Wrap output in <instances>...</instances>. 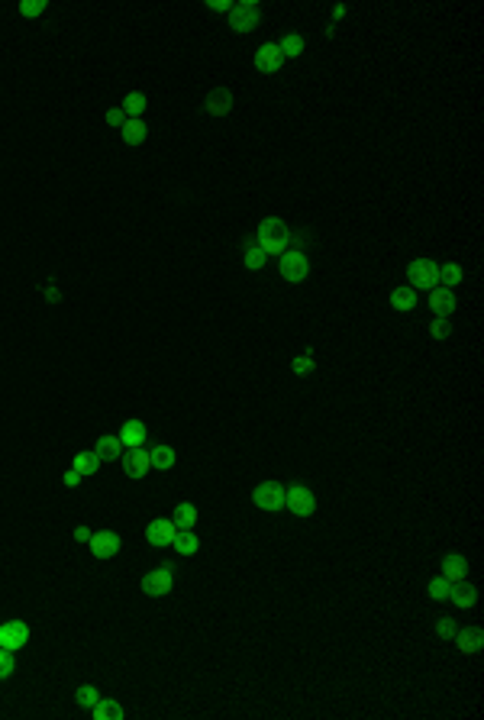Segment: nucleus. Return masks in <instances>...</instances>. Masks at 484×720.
I'll use <instances>...</instances> for the list:
<instances>
[{
    "label": "nucleus",
    "mask_w": 484,
    "mask_h": 720,
    "mask_svg": "<svg viewBox=\"0 0 484 720\" xmlns=\"http://www.w3.org/2000/svg\"><path fill=\"white\" fill-rule=\"evenodd\" d=\"M255 243L265 255H284L291 245V230L284 226V220L268 217L259 223V233H255Z\"/></svg>",
    "instance_id": "1"
},
{
    "label": "nucleus",
    "mask_w": 484,
    "mask_h": 720,
    "mask_svg": "<svg viewBox=\"0 0 484 720\" xmlns=\"http://www.w3.org/2000/svg\"><path fill=\"white\" fill-rule=\"evenodd\" d=\"M175 585V562H161L158 568L142 575V595L149 598H165Z\"/></svg>",
    "instance_id": "2"
},
{
    "label": "nucleus",
    "mask_w": 484,
    "mask_h": 720,
    "mask_svg": "<svg viewBox=\"0 0 484 720\" xmlns=\"http://www.w3.org/2000/svg\"><path fill=\"white\" fill-rule=\"evenodd\" d=\"M259 23H262V10L255 7L252 0H239V4H232V10H230L232 33H252Z\"/></svg>",
    "instance_id": "3"
},
{
    "label": "nucleus",
    "mask_w": 484,
    "mask_h": 720,
    "mask_svg": "<svg viewBox=\"0 0 484 720\" xmlns=\"http://www.w3.org/2000/svg\"><path fill=\"white\" fill-rule=\"evenodd\" d=\"M407 278L414 287L433 291V287H439V265H436L433 259H414L407 265Z\"/></svg>",
    "instance_id": "4"
},
{
    "label": "nucleus",
    "mask_w": 484,
    "mask_h": 720,
    "mask_svg": "<svg viewBox=\"0 0 484 720\" xmlns=\"http://www.w3.org/2000/svg\"><path fill=\"white\" fill-rule=\"evenodd\" d=\"M284 504H288V511L294 514V517H310V514L316 511L313 491L303 488V485H291V488H284Z\"/></svg>",
    "instance_id": "5"
},
{
    "label": "nucleus",
    "mask_w": 484,
    "mask_h": 720,
    "mask_svg": "<svg viewBox=\"0 0 484 720\" xmlns=\"http://www.w3.org/2000/svg\"><path fill=\"white\" fill-rule=\"evenodd\" d=\"M252 501H255V507H262V511H281V507H284V485L262 482L259 488L252 491Z\"/></svg>",
    "instance_id": "6"
},
{
    "label": "nucleus",
    "mask_w": 484,
    "mask_h": 720,
    "mask_svg": "<svg viewBox=\"0 0 484 720\" xmlns=\"http://www.w3.org/2000/svg\"><path fill=\"white\" fill-rule=\"evenodd\" d=\"M178 536V524L171 517H161V520H152L146 526V539L152 549H161V546H171Z\"/></svg>",
    "instance_id": "7"
},
{
    "label": "nucleus",
    "mask_w": 484,
    "mask_h": 720,
    "mask_svg": "<svg viewBox=\"0 0 484 720\" xmlns=\"http://www.w3.org/2000/svg\"><path fill=\"white\" fill-rule=\"evenodd\" d=\"M29 643V627L23 620H7L0 627V650L7 652H16Z\"/></svg>",
    "instance_id": "8"
},
{
    "label": "nucleus",
    "mask_w": 484,
    "mask_h": 720,
    "mask_svg": "<svg viewBox=\"0 0 484 720\" xmlns=\"http://www.w3.org/2000/svg\"><path fill=\"white\" fill-rule=\"evenodd\" d=\"M281 275H284V278L288 281H303L310 275V259L307 255H303V252H284V259H281Z\"/></svg>",
    "instance_id": "9"
},
{
    "label": "nucleus",
    "mask_w": 484,
    "mask_h": 720,
    "mask_svg": "<svg viewBox=\"0 0 484 720\" xmlns=\"http://www.w3.org/2000/svg\"><path fill=\"white\" fill-rule=\"evenodd\" d=\"M91 553L94 559H113L119 553V533L113 530H100L91 536Z\"/></svg>",
    "instance_id": "10"
},
{
    "label": "nucleus",
    "mask_w": 484,
    "mask_h": 720,
    "mask_svg": "<svg viewBox=\"0 0 484 720\" xmlns=\"http://www.w3.org/2000/svg\"><path fill=\"white\" fill-rule=\"evenodd\" d=\"M152 469V452L149 449H129L127 455H123V472H127L129 478H142L146 472Z\"/></svg>",
    "instance_id": "11"
},
{
    "label": "nucleus",
    "mask_w": 484,
    "mask_h": 720,
    "mask_svg": "<svg viewBox=\"0 0 484 720\" xmlns=\"http://www.w3.org/2000/svg\"><path fill=\"white\" fill-rule=\"evenodd\" d=\"M232 110V91L230 88H213L207 94V104H204V113L207 117H226Z\"/></svg>",
    "instance_id": "12"
},
{
    "label": "nucleus",
    "mask_w": 484,
    "mask_h": 720,
    "mask_svg": "<svg viewBox=\"0 0 484 720\" xmlns=\"http://www.w3.org/2000/svg\"><path fill=\"white\" fill-rule=\"evenodd\" d=\"M281 62H284V55H281L278 42H268V46H262V49L255 52V68L265 71V75H274V71L281 68Z\"/></svg>",
    "instance_id": "13"
},
{
    "label": "nucleus",
    "mask_w": 484,
    "mask_h": 720,
    "mask_svg": "<svg viewBox=\"0 0 484 720\" xmlns=\"http://www.w3.org/2000/svg\"><path fill=\"white\" fill-rule=\"evenodd\" d=\"M442 578H449L452 585L468 578V562H465V556H458V553L446 556V559H442Z\"/></svg>",
    "instance_id": "14"
},
{
    "label": "nucleus",
    "mask_w": 484,
    "mask_h": 720,
    "mask_svg": "<svg viewBox=\"0 0 484 720\" xmlns=\"http://www.w3.org/2000/svg\"><path fill=\"white\" fill-rule=\"evenodd\" d=\"M119 443L129 449H139L142 443H146V423H142V420H127V423L119 427Z\"/></svg>",
    "instance_id": "15"
},
{
    "label": "nucleus",
    "mask_w": 484,
    "mask_h": 720,
    "mask_svg": "<svg viewBox=\"0 0 484 720\" xmlns=\"http://www.w3.org/2000/svg\"><path fill=\"white\" fill-rule=\"evenodd\" d=\"M456 637H458V652H462V656H475V652L484 646V630L481 627H465L462 633H456Z\"/></svg>",
    "instance_id": "16"
},
{
    "label": "nucleus",
    "mask_w": 484,
    "mask_h": 720,
    "mask_svg": "<svg viewBox=\"0 0 484 720\" xmlns=\"http://www.w3.org/2000/svg\"><path fill=\"white\" fill-rule=\"evenodd\" d=\"M429 304H433L436 317H449L456 310V294H452V287H433L429 291Z\"/></svg>",
    "instance_id": "17"
},
{
    "label": "nucleus",
    "mask_w": 484,
    "mask_h": 720,
    "mask_svg": "<svg viewBox=\"0 0 484 720\" xmlns=\"http://www.w3.org/2000/svg\"><path fill=\"white\" fill-rule=\"evenodd\" d=\"M94 720H123V704L113 698H100L97 704L91 707Z\"/></svg>",
    "instance_id": "18"
},
{
    "label": "nucleus",
    "mask_w": 484,
    "mask_h": 720,
    "mask_svg": "<svg viewBox=\"0 0 484 720\" xmlns=\"http://www.w3.org/2000/svg\"><path fill=\"white\" fill-rule=\"evenodd\" d=\"M119 129H123V142H127V146L146 142V123H142L139 117H127V123L119 126Z\"/></svg>",
    "instance_id": "19"
},
{
    "label": "nucleus",
    "mask_w": 484,
    "mask_h": 720,
    "mask_svg": "<svg viewBox=\"0 0 484 720\" xmlns=\"http://www.w3.org/2000/svg\"><path fill=\"white\" fill-rule=\"evenodd\" d=\"M94 452H97L100 462H113V459H119V452H123V443H119V436H100L97 446H94Z\"/></svg>",
    "instance_id": "20"
},
{
    "label": "nucleus",
    "mask_w": 484,
    "mask_h": 720,
    "mask_svg": "<svg viewBox=\"0 0 484 720\" xmlns=\"http://www.w3.org/2000/svg\"><path fill=\"white\" fill-rule=\"evenodd\" d=\"M100 465H104V462L97 459V452H77V455H75V462H71V469H75L81 478L97 475V469H100Z\"/></svg>",
    "instance_id": "21"
},
{
    "label": "nucleus",
    "mask_w": 484,
    "mask_h": 720,
    "mask_svg": "<svg viewBox=\"0 0 484 720\" xmlns=\"http://www.w3.org/2000/svg\"><path fill=\"white\" fill-rule=\"evenodd\" d=\"M171 520L178 524V530H194L197 526V507L194 504H188V501H181L175 507V514H171Z\"/></svg>",
    "instance_id": "22"
},
{
    "label": "nucleus",
    "mask_w": 484,
    "mask_h": 720,
    "mask_svg": "<svg viewBox=\"0 0 484 720\" xmlns=\"http://www.w3.org/2000/svg\"><path fill=\"white\" fill-rule=\"evenodd\" d=\"M449 601H452V604H458V608H471V604L478 601V588H475V585H468V581H458V588H452Z\"/></svg>",
    "instance_id": "23"
},
{
    "label": "nucleus",
    "mask_w": 484,
    "mask_h": 720,
    "mask_svg": "<svg viewBox=\"0 0 484 720\" xmlns=\"http://www.w3.org/2000/svg\"><path fill=\"white\" fill-rule=\"evenodd\" d=\"M391 304H394V310H414L416 307L414 287H394V291H391Z\"/></svg>",
    "instance_id": "24"
},
{
    "label": "nucleus",
    "mask_w": 484,
    "mask_h": 720,
    "mask_svg": "<svg viewBox=\"0 0 484 720\" xmlns=\"http://www.w3.org/2000/svg\"><path fill=\"white\" fill-rule=\"evenodd\" d=\"M278 49H281V55H284V58H297L303 52V36L301 33H288L284 39L278 42Z\"/></svg>",
    "instance_id": "25"
},
{
    "label": "nucleus",
    "mask_w": 484,
    "mask_h": 720,
    "mask_svg": "<svg viewBox=\"0 0 484 720\" xmlns=\"http://www.w3.org/2000/svg\"><path fill=\"white\" fill-rule=\"evenodd\" d=\"M171 546H175L181 556H194L197 549H200V543H197V536L190 530H178V536H175V543Z\"/></svg>",
    "instance_id": "26"
},
{
    "label": "nucleus",
    "mask_w": 484,
    "mask_h": 720,
    "mask_svg": "<svg viewBox=\"0 0 484 720\" xmlns=\"http://www.w3.org/2000/svg\"><path fill=\"white\" fill-rule=\"evenodd\" d=\"M119 110L127 113V117H139V113L146 110V94H139V91L127 94V97H123V107H119Z\"/></svg>",
    "instance_id": "27"
},
{
    "label": "nucleus",
    "mask_w": 484,
    "mask_h": 720,
    "mask_svg": "<svg viewBox=\"0 0 484 720\" xmlns=\"http://www.w3.org/2000/svg\"><path fill=\"white\" fill-rule=\"evenodd\" d=\"M152 465L155 469H161V472L171 469V465H175V449L171 446H155L152 449Z\"/></svg>",
    "instance_id": "28"
},
{
    "label": "nucleus",
    "mask_w": 484,
    "mask_h": 720,
    "mask_svg": "<svg viewBox=\"0 0 484 720\" xmlns=\"http://www.w3.org/2000/svg\"><path fill=\"white\" fill-rule=\"evenodd\" d=\"M462 278H465V272H462V265H456V262H449V265H442V268H439V285H442V287L458 285Z\"/></svg>",
    "instance_id": "29"
},
{
    "label": "nucleus",
    "mask_w": 484,
    "mask_h": 720,
    "mask_svg": "<svg viewBox=\"0 0 484 720\" xmlns=\"http://www.w3.org/2000/svg\"><path fill=\"white\" fill-rule=\"evenodd\" d=\"M265 265V252L259 249V243H255V236L246 239V268H262Z\"/></svg>",
    "instance_id": "30"
},
{
    "label": "nucleus",
    "mask_w": 484,
    "mask_h": 720,
    "mask_svg": "<svg viewBox=\"0 0 484 720\" xmlns=\"http://www.w3.org/2000/svg\"><path fill=\"white\" fill-rule=\"evenodd\" d=\"M449 595H452V581L449 578H433L429 581V598H436V601H449Z\"/></svg>",
    "instance_id": "31"
},
{
    "label": "nucleus",
    "mask_w": 484,
    "mask_h": 720,
    "mask_svg": "<svg viewBox=\"0 0 484 720\" xmlns=\"http://www.w3.org/2000/svg\"><path fill=\"white\" fill-rule=\"evenodd\" d=\"M75 698H77V704H81V707H94V704L100 701V692H97L94 685H81Z\"/></svg>",
    "instance_id": "32"
},
{
    "label": "nucleus",
    "mask_w": 484,
    "mask_h": 720,
    "mask_svg": "<svg viewBox=\"0 0 484 720\" xmlns=\"http://www.w3.org/2000/svg\"><path fill=\"white\" fill-rule=\"evenodd\" d=\"M433 630L439 633V637H446V640H449V637H456V633H458V630H456V620H452V617H439Z\"/></svg>",
    "instance_id": "33"
},
{
    "label": "nucleus",
    "mask_w": 484,
    "mask_h": 720,
    "mask_svg": "<svg viewBox=\"0 0 484 720\" xmlns=\"http://www.w3.org/2000/svg\"><path fill=\"white\" fill-rule=\"evenodd\" d=\"M45 7H49L45 0H23V4H20V14H23V16H39Z\"/></svg>",
    "instance_id": "34"
},
{
    "label": "nucleus",
    "mask_w": 484,
    "mask_h": 720,
    "mask_svg": "<svg viewBox=\"0 0 484 720\" xmlns=\"http://www.w3.org/2000/svg\"><path fill=\"white\" fill-rule=\"evenodd\" d=\"M313 369H316V362H313L310 356H297V359H294V375H297V378H307Z\"/></svg>",
    "instance_id": "35"
},
{
    "label": "nucleus",
    "mask_w": 484,
    "mask_h": 720,
    "mask_svg": "<svg viewBox=\"0 0 484 720\" xmlns=\"http://www.w3.org/2000/svg\"><path fill=\"white\" fill-rule=\"evenodd\" d=\"M14 675V652L0 650V679H10Z\"/></svg>",
    "instance_id": "36"
},
{
    "label": "nucleus",
    "mask_w": 484,
    "mask_h": 720,
    "mask_svg": "<svg viewBox=\"0 0 484 720\" xmlns=\"http://www.w3.org/2000/svg\"><path fill=\"white\" fill-rule=\"evenodd\" d=\"M429 333H433L436 339H446V336H449V323H446V317H436V320L429 323Z\"/></svg>",
    "instance_id": "37"
},
{
    "label": "nucleus",
    "mask_w": 484,
    "mask_h": 720,
    "mask_svg": "<svg viewBox=\"0 0 484 720\" xmlns=\"http://www.w3.org/2000/svg\"><path fill=\"white\" fill-rule=\"evenodd\" d=\"M207 7L217 10V14H230L232 4H230V0H207Z\"/></svg>",
    "instance_id": "38"
},
{
    "label": "nucleus",
    "mask_w": 484,
    "mask_h": 720,
    "mask_svg": "<svg viewBox=\"0 0 484 720\" xmlns=\"http://www.w3.org/2000/svg\"><path fill=\"white\" fill-rule=\"evenodd\" d=\"M107 123H110V126H123V123H127V113H123V110H110V113H107Z\"/></svg>",
    "instance_id": "39"
},
{
    "label": "nucleus",
    "mask_w": 484,
    "mask_h": 720,
    "mask_svg": "<svg viewBox=\"0 0 484 720\" xmlns=\"http://www.w3.org/2000/svg\"><path fill=\"white\" fill-rule=\"evenodd\" d=\"M91 536H94V533L87 530V526H75V539H77V543H91Z\"/></svg>",
    "instance_id": "40"
},
{
    "label": "nucleus",
    "mask_w": 484,
    "mask_h": 720,
    "mask_svg": "<svg viewBox=\"0 0 484 720\" xmlns=\"http://www.w3.org/2000/svg\"><path fill=\"white\" fill-rule=\"evenodd\" d=\"M62 482H65V485H68V488H75V485H77V482H81V475H77V472H75V469H68V472H65V478H62Z\"/></svg>",
    "instance_id": "41"
}]
</instances>
